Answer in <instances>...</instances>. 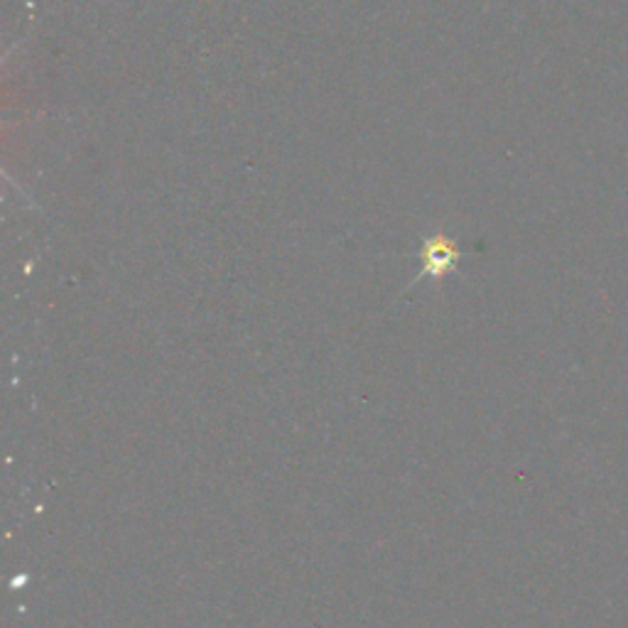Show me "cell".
<instances>
[{"mask_svg": "<svg viewBox=\"0 0 628 628\" xmlns=\"http://www.w3.org/2000/svg\"><path fill=\"white\" fill-rule=\"evenodd\" d=\"M456 261H460V251H456L452 241L438 236L425 246V275H442L447 271H454Z\"/></svg>", "mask_w": 628, "mask_h": 628, "instance_id": "6da1fadb", "label": "cell"}]
</instances>
